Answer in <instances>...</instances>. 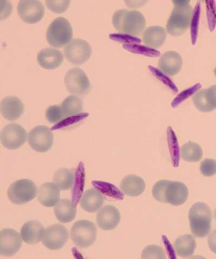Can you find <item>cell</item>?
Masks as SVG:
<instances>
[{"label": "cell", "instance_id": "8", "mask_svg": "<svg viewBox=\"0 0 216 259\" xmlns=\"http://www.w3.org/2000/svg\"><path fill=\"white\" fill-rule=\"evenodd\" d=\"M28 142L30 148L35 151L45 153L53 147L54 135L49 127L38 125L29 133Z\"/></svg>", "mask_w": 216, "mask_h": 259}, {"label": "cell", "instance_id": "7", "mask_svg": "<svg viewBox=\"0 0 216 259\" xmlns=\"http://www.w3.org/2000/svg\"><path fill=\"white\" fill-rule=\"evenodd\" d=\"M63 51L69 62L75 65H81L89 60L92 48L85 40L75 38L64 47Z\"/></svg>", "mask_w": 216, "mask_h": 259}, {"label": "cell", "instance_id": "5", "mask_svg": "<svg viewBox=\"0 0 216 259\" xmlns=\"http://www.w3.org/2000/svg\"><path fill=\"white\" fill-rule=\"evenodd\" d=\"M97 226L90 221H77L72 226L70 230L72 241L80 248L91 247L97 240Z\"/></svg>", "mask_w": 216, "mask_h": 259}, {"label": "cell", "instance_id": "18", "mask_svg": "<svg viewBox=\"0 0 216 259\" xmlns=\"http://www.w3.org/2000/svg\"><path fill=\"white\" fill-rule=\"evenodd\" d=\"M60 190L54 183L42 184L37 192L38 200L43 206L51 207L57 205L60 201Z\"/></svg>", "mask_w": 216, "mask_h": 259}, {"label": "cell", "instance_id": "34", "mask_svg": "<svg viewBox=\"0 0 216 259\" xmlns=\"http://www.w3.org/2000/svg\"><path fill=\"white\" fill-rule=\"evenodd\" d=\"M202 87L201 84L197 83L188 89H185L180 93L171 102V107L173 108H177L182 102L186 100L189 97L194 94L200 88Z\"/></svg>", "mask_w": 216, "mask_h": 259}, {"label": "cell", "instance_id": "27", "mask_svg": "<svg viewBox=\"0 0 216 259\" xmlns=\"http://www.w3.org/2000/svg\"><path fill=\"white\" fill-rule=\"evenodd\" d=\"M75 178V174L72 170L61 168L55 172L54 182L61 191H67L73 187Z\"/></svg>", "mask_w": 216, "mask_h": 259}, {"label": "cell", "instance_id": "2", "mask_svg": "<svg viewBox=\"0 0 216 259\" xmlns=\"http://www.w3.org/2000/svg\"><path fill=\"white\" fill-rule=\"evenodd\" d=\"M115 28L128 34L139 35L146 26L145 16L137 10H119L112 18Z\"/></svg>", "mask_w": 216, "mask_h": 259}, {"label": "cell", "instance_id": "19", "mask_svg": "<svg viewBox=\"0 0 216 259\" xmlns=\"http://www.w3.org/2000/svg\"><path fill=\"white\" fill-rule=\"evenodd\" d=\"M37 59L40 66L47 70H53L61 66L63 55L57 49L48 48L38 52Z\"/></svg>", "mask_w": 216, "mask_h": 259}, {"label": "cell", "instance_id": "32", "mask_svg": "<svg viewBox=\"0 0 216 259\" xmlns=\"http://www.w3.org/2000/svg\"><path fill=\"white\" fill-rule=\"evenodd\" d=\"M141 258L142 259L148 258H166L164 249L159 246L150 245L143 249Z\"/></svg>", "mask_w": 216, "mask_h": 259}, {"label": "cell", "instance_id": "21", "mask_svg": "<svg viewBox=\"0 0 216 259\" xmlns=\"http://www.w3.org/2000/svg\"><path fill=\"white\" fill-rule=\"evenodd\" d=\"M146 184L140 177L131 175L125 176L120 184V189L129 197H138L145 191Z\"/></svg>", "mask_w": 216, "mask_h": 259}, {"label": "cell", "instance_id": "43", "mask_svg": "<svg viewBox=\"0 0 216 259\" xmlns=\"http://www.w3.org/2000/svg\"><path fill=\"white\" fill-rule=\"evenodd\" d=\"M128 6L131 7H140L145 5L147 1H125Z\"/></svg>", "mask_w": 216, "mask_h": 259}, {"label": "cell", "instance_id": "38", "mask_svg": "<svg viewBox=\"0 0 216 259\" xmlns=\"http://www.w3.org/2000/svg\"><path fill=\"white\" fill-rule=\"evenodd\" d=\"M200 170L205 177H211L216 174V160L212 159H205L201 163Z\"/></svg>", "mask_w": 216, "mask_h": 259}, {"label": "cell", "instance_id": "1", "mask_svg": "<svg viewBox=\"0 0 216 259\" xmlns=\"http://www.w3.org/2000/svg\"><path fill=\"white\" fill-rule=\"evenodd\" d=\"M174 7L166 28L173 36H180L184 34L190 26L192 14V7L190 0H174L172 1Z\"/></svg>", "mask_w": 216, "mask_h": 259}, {"label": "cell", "instance_id": "28", "mask_svg": "<svg viewBox=\"0 0 216 259\" xmlns=\"http://www.w3.org/2000/svg\"><path fill=\"white\" fill-rule=\"evenodd\" d=\"M203 150L197 143L189 142L183 144L181 148L182 158L189 162H197L203 157Z\"/></svg>", "mask_w": 216, "mask_h": 259}, {"label": "cell", "instance_id": "29", "mask_svg": "<svg viewBox=\"0 0 216 259\" xmlns=\"http://www.w3.org/2000/svg\"><path fill=\"white\" fill-rule=\"evenodd\" d=\"M125 50L134 54H141L150 58H156L161 56V52L156 49L139 44H124Z\"/></svg>", "mask_w": 216, "mask_h": 259}, {"label": "cell", "instance_id": "9", "mask_svg": "<svg viewBox=\"0 0 216 259\" xmlns=\"http://www.w3.org/2000/svg\"><path fill=\"white\" fill-rule=\"evenodd\" d=\"M69 93L76 95H84L91 90L90 80L85 73L79 68H74L67 71L64 79Z\"/></svg>", "mask_w": 216, "mask_h": 259}, {"label": "cell", "instance_id": "13", "mask_svg": "<svg viewBox=\"0 0 216 259\" xmlns=\"http://www.w3.org/2000/svg\"><path fill=\"white\" fill-rule=\"evenodd\" d=\"M22 245V239L19 233L12 229L1 231L0 255L12 256L17 253Z\"/></svg>", "mask_w": 216, "mask_h": 259}, {"label": "cell", "instance_id": "41", "mask_svg": "<svg viewBox=\"0 0 216 259\" xmlns=\"http://www.w3.org/2000/svg\"><path fill=\"white\" fill-rule=\"evenodd\" d=\"M206 95L208 103L214 110L216 109V85L211 86L206 89Z\"/></svg>", "mask_w": 216, "mask_h": 259}, {"label": "cell", "instance_id": "42", "mask_svg": "<svg viewBox=\"0 0 216 259\" xmlns=\"http://www.w3.org/2000/svg\"><path fill=\"white\" fill-rule=\"evenodd\" d=\"M208 245L212 252L216 254V230L210 234L207 239Z\"/></svg>", "mask_w": 216, "mask_h": 259}, {"label": "cell", "instance_id": "17", "mask_svg": "<svg viewBox=\"0 0 216 259\" xmlns=\"http://www.w3.org/2000/svg\"><path fill=\"white\" fill-rule=\"evenodd\" d=\"M45 229L39 222L31 221L23 225L20 231L22 240L29 245H36L42 240Z\"/></svg>", "mask_w": 216, "mask_h": 259}, {"label": "cell", "instance_id": "24", "mask_svg": "<svg viewBox=\"0 0 216 259\" xmlns=\"http://www.w3.org/2000/svg\"><path fill=\"white\" fill-rule=\"evenodd\" d=\"M166 38L165 29L159 26H151L147 28L142 35L144 43L155 48L162 46L164 44Z\"/></svg>", "mask_w": 216, "mask_h": 259}, {"label": "cell", "instance_id": "23", "mask_svg": "<svg viewBox=\"0 0 216 259\" xmlns=\"http://www.w3.org/2000/svg\"><path fill=\"white\" fill-rule=\"evenodd\" d=\"M54 213L58 221L61 223H68L74 221L77 214V209L71 200L61 199L55 206Z\"/></svg>", "mask_w": 216, "mask_h": 259}, {"label": "cell", "instance_id": "36", "mask_svg": "<svg viewBox=\"0 0 216 259\" xmlns=\"http://www.w3.org/2000/svg\"><path fill=\"white\" fill-rule=\"evenodd\" d=\"M46 118L49 122L52 124L57 123L63 120L64 117L61 111L60 105H53L46 110Z\"/></svg>", "mask_w": 216, "mask_h": 259}, {"label": "cell", "instance_id": "37", "mask_svg": "<svg viewBox=\"0 0 216 259\" xmlns=\"http://www.w3.org/2000/svg\"><path fill=\"white\" fill-rule=\"evenodd\" d=\"M70 4V0H47L46 4L52 12L60 14L65 12Z\"/></svg>", "mask_w": 216, "mask_h": 259}, {"label": "cell", "instance_id": "40", "mask_svg": "<svg viewBox=\"0 0 216 259\" xmlns=\"http://www.w3.org/2000/svg\"><path fill=\"white\" fill-rule=\"evenodd\" d=\"M207 18L211 31L213 30L216 23V7L214 2H206Z\"/></svg>", "mask_w": 216, "mask_h": 259}, {"label": "cell", "instance_id": "20", "mask_svg": "<svg viewBox=\"0 0 216 259\" xmlns=\"http://www.w3.org/2000/svg\"><path fill=\"white\" fill-rule=\"evenodd\" d=\"M24 105L18 97L10 96L1 103V112L4 118L10 121L18 119L24 112Z\"/></svg>", "mask_w": 216, "mask_h": 259}, {"label": "cell", "instance_id": "10", "mask_svg": "<svg viewBox=\"0 0 216 259\" xmlns=\"http://www.w3.org/2000/svg\"><path fill=\"white\" fill-rule=\"evenodd\" d=\"M27 133L21 125L11 123L2 130L1 141L4 147L9 150H17L27 140Z\"/></svg>", "mask_w": 216, "mask_h": 259}, {"label": "cell", "instance_id": "14", "mask_svg": "<svg viewBox=\"0 0 216 259\" xmlns=\"http://www.w3.org/2000/svg\"><path fill=\"white\" fill-rule=\"evenodd\" d=\"M97 221L102 230H113L121 221V214L115 206L106 205L99 210L97 215Z\"/></svg>", "mask_w": 216, "mask_h": 259}, {"label": "cell", "instance_id": "15", "mask_svg": "<svg viewBox=\"0 0 216 259\" xmlns=\"http://www.w3.org/2000/svg\"><path fill=\"white\" fill-rule=\"evenodd\" d=\"M189 190L187 186L180 182L170 181L165 194L166 203L174 206L185 204L188 199Z\"/></svg>", "mask_w": 216, "mask_h": 259}, {"label": "cell", "instance_id": "30", "mask_svg": "<svg viewBox=\"0 0 216 259\" xmlns=\"http://www.w3.org/2000/svg\"><path fill=\"white\" fill-rule=\"evenodd\" d=\"M201 4L198 2L195 6L193 14H192L190 23L191 39L192 44L195 45L197 42L200 16H201Z\"/></svg>", "mask_w": 216, "mask_h": 259}, {"label": "cell", "instance_id": "39", "mask_svg": "<svg viewBox=\"0 0 216 259\" xmlns=\"http://www.w3.org/2000/svg\"><path fill=\"white\" fill-rule=\"evenodd\" d=\"M110 37L117 41L124 42L126 44H138L142 42L139 37L128 34H112Z\"/></svg>", "mask_w": 216, "mask_h": 259}, {"label": "cell", "instance_id": "45", "mask_svg": "<svg viewBox=\"0 0 216 259\" xmlns=\"http://www.w3.org/2000/svg\"><path fill=\"white\" fill-rule=\"evenodd\" d=\"M214 75H215V76L216 77V67H215V68L214 70Z\"/></svg>", "mask_w": 216, "mask_h": 259}, {"label": "cell", "instance_id": "26", "mask_svg": "<svg viewBox=\"0 0 216 259\" xmlns=\"http://www.w3.org/2000/svg\"><path fill=\"white\" fill-rule=\"evenodd\" d=\"M64 117L76 116L81 113L83 108V100L76 95H71L63 100L60 105Z\"/></svg>", "mask_w": 216, "mask_h": 259}, {"label": "cell", "instance_id": "11", "mask_svg": "<svg viewBox=\"0 0 216 259\" xmlns=\"http://www.w3.org/2000/svg\"><path fill=\"white\" fill-rule=\"evenodd\" d=\"M68 237V231L65 226L55 224L45 229L42 244L51 250L60 249L66 244Z\"/></svg>", "mask_w": 216, "mask_h": 259}, {"label": "cell", "instance_id": "35", "mask_svg": "<svg viewBox=\"0 0 216 259\" xmlns=\"http://www.w3.org/2000/svg\"><path fill=\"white\" fill-rule=\"evenodd\" d=\"M170 181L161 180L157 182L153 189V196L158 201L166 203L165 194L167 186Z\"/></svg>", "mask_w": 216, "mask_h": 259}, {"label": "cell", "instance_id": "31", "mask_svg": "<svg viewBox=\"0 0 216 259\" xmlns=\"http://www.w3.org/2000/svg\"><path fill=\"white\" fill-rule=\"evenodd\" d=\"M193 100L195 106L198 110L202 112L213 111L207 100L206 89H202L197 93L194 96Z\"/></svg>", "mask_w": 216, "mask_h": 259}, {"label": "cell", "instance_id": "3", "mask_svg": "<svg viewBox=\"0 0 216 259\" xmlns=\"http://www.w3.org/2000/svg\"><path fill=\"white\" fill-rule=\"evenodd\" d=\"M189 220L191 233L196 237L203 238L209 234L211 229V209L203 202L194 204L189 210Z\"/></svg>", "mask_w": 216, "mask_h": 259}, {"label": "cell", "instance_id": "12", "mask_svg": "<svg viewBox=\"0 0 216 259\" xmlns=\"http://www.w3.org/2000/svg\"><path fill=\"white\" fill-rule=\"evenodd\" d=\"M18 11L20 18L30 24L41 21L45 12L44 5L37 0H21L18 4Z\"/></svg>", "mask_w": 216, "mask_h": 259}, {"label": "cell", "instance_id": "16", "mask_svg": "<svg viewBox=\"0 0 216 259\" xmlns=\"http://www.w3.org/2000/svg\"><path fill=\"white\" fill-rule=\"evenodd\" d=\"M183 66L182 56L175 51H168L159 59L158 66L165 74L175 76L179 74Z\"/></svg>", "mask_w": 216, "mask_h": 259}, {"label": "cell", "instance_id": "44", "mask_svg": "<svg viewBox=\"0 0 216 259\" xmlns=\"http://www.w3.org/2000/svg\"><path fill=\"white\" fill-rule=\"evenodd\" d=\"M214 218H215V220H216V208H215V211H214Z\"/></svg>", "mask_w": 216, "mask_h": 259}, {"label": "cell", "instance_id": "6", "mask_svg": "<svg viewBox=\"0 0 216 259\" xmlns=\"http://www.w3.org/2000/svg\"><path fill=\"white\" fill-rule=\"evenodd\" d=\"M37 194L36 184L28 179H22L12 183L8 190L7 196L14 204L22 205L33 200Z\"/></svg>", "mask_w": 216, "mask_h": 259}, {"label": "cell", "instance_id": "25", "mask_svg": "<svg viewBox=\"0 0 216 259\" xmlns=\"http://www.w3.org/2000/svg\"><path fill=\"white\" fill-rule=\"evenodd\" d=\"M196 245V240L191 234L183 235L174 243L176 252L182 257H188L193 255Z\"/></svg>", "mask_w": 216, "mask_h": 259}, {"label": "cell", "instance_id": "22", "mask_svg": "<svg viewBox=\"0 0 216 259\" xmlns=\"http://www.w3.org/2000/svg\"><path fill=\"white\" fill-rule=\"evenodd\" d=\"M104 202L105 198L99 191L90 189L84 193L80 201V206L87 212L95 213L101 208Z\"/></svg>", "mask_w": 216, "mask_h": 259}, {"label": "cell", "instance_id": "33", "mask_svg": "<svg viewBox=\"0 0 216 259\" xmlns=\"http://www.w3.org/2000/svg\"><path fill=\"white\" fill-rule=\"evenodd\" d=\"M148 67L149 71L152 73V74L154 75L168 88H170L172 92L176 93L179 92L177 86L176 85L173 81L162 70L154 66H150V65Z\"/></svg>", "mask_w": 216, "mask_h": 259}, {"label": "cell", "instance_id": "4", "mask_svg": "<svg viewBox=\"0 0 216 259\" xmlns=\"http://www.w3.org/2000/svg\"><path fill=\"white\" fill-rule=\"evenodd\" d=\"M48 42L54 47H61L69 44L73 37V29L69 21L65 18L55 19L46 31Z\"/></svg>", "mask_w": 216, "mask_h": 259}]
</instances>
